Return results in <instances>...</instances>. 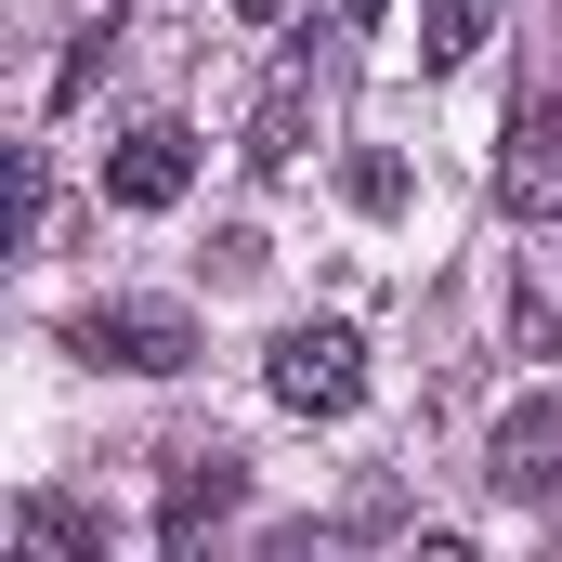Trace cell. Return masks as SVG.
Instances as JSON below:
<instances>
[{
  "mask_svg": "<svg viewBox=\"0 0 562 562\" xmlns=\"http://www.w3.org/2000/svg\"><path fill=\"white\" fill-rule=\"evenodd\" d=\"M550 471H562V393H537V406H510V419H497V484H510V497H537Z\"/></svg>",
  "mask_w": 562,
  "mask_h": 562,
  "instance_id": "cell-6",
  "label": "cell"
},
{
  "mask_svg": "<svg viewBox=\"0 0 562 562\" xmlns=\"http://www.w3.org/2000/svg\"><path fill=\"white\" fill-rule=\"evenodd\" d=\"M236 13H249V26H276V13H288V0H236Z\"/></svg>",
  "mask_w": 562,
  "mask_h": 562,
  "instance_id": "cell-10",
  "label": "cell"
},
{
  "mask_svg": "<svg viewBox=\"0 0 562 562\" xmlns=\"http://www.w3.org/2000/svg\"><path fill=\"white\" fill-rule=\"evenodd\" d=\"M262 393H276L288 419H353L367 406V340L340 314H301V327H276V353H262Z\"/></svg>",
  "mask_w": 562,
  "mask_h": 562,
  "instance_id": "cell-1",
  "label": "cell"
},
{
  "mask_svg": "<svg viewBox=\"0 0 562 562\" xmlns=\"http://www.w3.org/2000/svg\"><path fill=\"white\" fill-rule=\"evenodd\" d=\"M353 13H393V0H353Z\"/></svg>",
  "mask_w": 562,
  "mask_h": 562,
  "instance_id": "cell-11",
  "label": "cell"
},
{
  "mask_svg": "<svg viewBox=\"0 0 562 562\" xmlns=\"http://www.w3.org/2000/svg\"><path fill=\"white\" fill-rule=\"evenodd\" d=\"M13 550H40V562H105V524H92L79 497H26V510H13Z\"/></svg>",
  "mask_w": 562,
  "mask_h": 562,
  "instance_id": "cell-8",
  "label": "cell"
},
{
  "mask_svg": "<svg viewBox=\"0 0 562 562\" xmlns=\"http://www.w3.org/2000/svg\"><path fill=\"white\" fill-rule=\"evenodd\" d=\"M66 353L119 367V380H170V367H196V314H170V301H92L66 327Z\"/></svg>",
  "mask_w": 562,
  "mask_h": 562,
  "instance_id": "cell-2",
  "label": "cell"
},
{
  "mask_svg": "<svg viewBox=\"0 0 562 562\" xmlns=\"http://www.w3.org/2000/svg\"><path fill=\"white\" fill-rule=\"evenodd\" d=\"M497 26V0H419V66H471Z\"/></svg>",
  "mask_w": 562,
  "mask_h": 562,
  "instance_id": "cell-9",
  "label": "cell"
},
{
  "mask_svg": "<svg viewBox=\"0 0 562 562\" xmlns=\"http://www.w3.org/2000/svg\"><path fill=\"white\" fill-rule=\"evenodd\" d=\"M183 183H196V132L183 119H132V132L105 144V196L119 210H170Z\"/></svg>",
  "mask_w": 562,
  "mask_h": 562,
  "instance_id": "cell-3",
  "label": "cell"
},
{
  "mask_svg": "<svg viewBox=\"0 0 562 562\" xmlns=\"http://www.w3.org/2000/svg\"><path fill=\"white\" fill-rule=\"evenodd\" d=\"M301 132H314V53H288L262 79V119H249V170H301Z\"/></svg>",
  "mask_w": 562,
  "mask_h": 562,
  "instance_id": "cell-5",
  "label": "cell"
},
{
  "mask_svg": "<svg viewBox=\"0 0 562 562\" xmlns=\"http://www.w3.org/2000/svg\"><path fill=\"white\" fill-rule=\"evenodd\" d=\"M210 510H236V458H223V445H196V458H183V471H170V510H157V537H170V550H183V537H196V524H210Z\"/></svg>",
  "mask_w": 562,
  "mask_h": 562,
  "instance_id": "cell-7",
  "label": "cell"
},
{
  "mask_svg": "<svg viewBox=\"0 0 562 562\" xmlns=\"http://www.w3.org/2000/svg\"><path fill=\"white\" fill-rule=\"evenodd\" d=\"M497 196L524 223H562V105L550 119H510V157H497Z\"/></svg>",
  "mask_w": 562,
  "mask_h": 562,
  "instance_id": "cell-4",
  "label": "cell"
}]
</instances>
